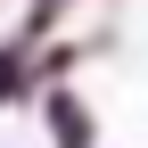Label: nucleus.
I'll return each instance as SVG.
<instances>
[{"instance_id":"obj_1","label":"nucleus","mask_w":148,"mask_h":148,"mask_svg":"<svg viewBox=\"0 0 148 148\" xmlns=\"http://www.w3.org/2000/svg\"><path fill=\"white\" fill-rule=\"evenodd\" d=\"M49 123H58V140H66V148H82V140H90V123H82V107H74V99L49 107Z\"/></svg>"}]
</instances>
